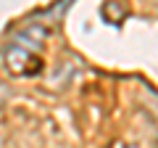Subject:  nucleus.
<instances>
[{"mask_svg":"<svg viewBox=\"0 0 158 148\" xmlns=\"http://www.w3.org/2000/svg\"><path fill=\"white\" fill-rule=\"evenodd\" d=\"M0 148H3V140H0Z\"/></svg>","mask_w":158,"mask_h":148,"instance_id":"1","label":"nucleus"}]
</instances>
